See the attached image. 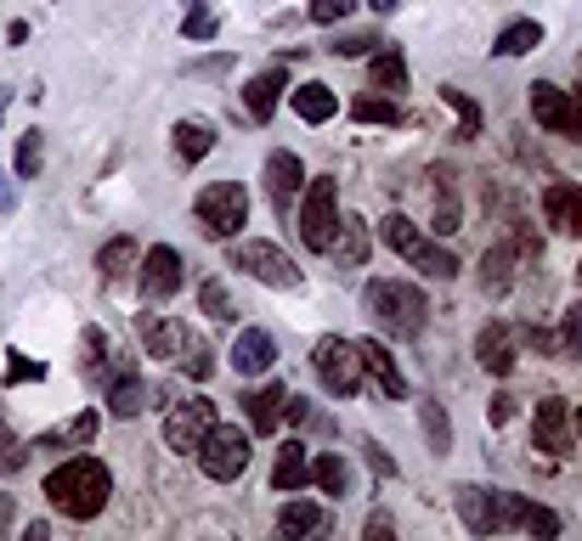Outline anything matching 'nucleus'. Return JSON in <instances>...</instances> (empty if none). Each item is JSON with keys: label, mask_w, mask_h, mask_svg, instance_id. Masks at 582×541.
I'll use <instances>...</instances> for the list:
<instances>
[{"label": "nucleus", "mask_w": 582, "mask_h": 541, "mask_svg": "<svg viewBox=\"0 0 582 541\" xmlns=\"http://www.w3.org/2000/svg\"><path fill=\"white\" fill-rule=\"evenodd\" d=\"M114 496V473L108 462L96 457H74V462H57L46 473V502L57 507L62 519H96Z\"/></svg>", "instance_id": "obj_1"}, {"label": "nucleus", "mask_w": 582, "mask_h": 541, "mask_svg": "<svg viewBox=\"0 0 582 541\" xmlns=\"http://www.w3.org/2000/svg\"><path fill=\"white\" fill-rule=\"evenodd\" d=\"M363 304H368V316L391 333V338H418V333H425V316H430L425 293H418L413 282H391V277L368 282Z\"/></svg>", "instance_id": "obj_2"}, {"label": "nucleus", "mask_w": 582, "mask_h": 541, "mask_svg": "<svg viewBox=\"0 0 582 541\" xmlns=\"http://www.w3.org/2000/svg\"><path fill=\"white\" fill-rule=\"evenodd\" d=\"M526 496H509L492 485H459V514L475 536H492V530H526Z\"/></svg>", "instance_id": "obj_3"}, {"label": "nucleus", "mask_w": 582, "mask_h": 541, "mask_svg": "<svg viewBox=\"0 0 582 541\" xmlns=\"http://www.w3.org/2000/svg\"><path fill=\"white\" fill-rule=\"evenodd\" d=\"M311 366H317V378H322V389L329 395H357L363 384H368V372H363V350H357V338H340V333H329V338H317V350H311Z\"/></svg>", "instance_id": "obj_4"}, {"label": "nucleus", "mask_w": 582, "mask_h": 541, "mask_svg": "<svg viewBox=\"0 0 582 541\" xmlns=\"http://www.w3.org/2000/svg\"><path fill=\"white\" fill-rule=\"evenodd\" d=\"M192 209H199V231L215 237V243H226V237H238V226L249 220V192L238 181H210Z\"/></svg>", "instance_id": "obj_5"}, {"label": "nucleus", "mask_w": 582, "mask_h": 541, "mask_svg": "<svg viewBox=\"0 0 582 541\" xmlns=\"http://www.w3.org/2000/svg\"><path fill=\"white\" fill-rule=\"evenodd\" d=\"M295 231H300V243L306 249H329L334 243V231H340V187L334 176H317L300 197V215H295Z\"/></svg>", "instance_id": "obj_6"}, {"label": "nucleus", "mask_w": 582, "mask_h": 541, "mask_svg": "<svg viewBox=\"0 0 582 541\" xmlns=\"http://www.w3.org/2000/svg\"><path fill=\"white\" fill-rule=\"evenodd\" d=\"M199 462H204V473H210L215 485L238 480V473L249 468V434H244V429H226V423H215V429L199 440Z\"/></svg>", "instance_id": "obj_7"}, {"label": "nucleus", "mask_w": 582, "mask_h": 541, "mask_svg": "<svg viewBox=\"0 0 582 541\" xmlns=\"http://www.w3.org/2000/svg\"><path fill=\"white\" fill-rule=\"evenodd\" d=\"M233 270H249L254 282H266V288H300V270H295V260H288L277 243H233Z\"/></svg>", "instance_id": "obj_8"}, {"label": "nucleus", "mask_w": 582, "mask_h": 541, "mask_svg": "<svg viewBox=\"0 0 582 541\" xmlns=\"http://www.w3.org/2000/svg\"><path fill=\"white\" fill-rule=\"evenodd\" d=\"M532 119H537L543 130L582 142V101H577L571 91H560V85H548V80L532 85Z\"/></svg>", "instance_id": "obj_9"}, {"label": "nucleus", "mask_w": 582, "mask_h": 541, "mask_svg": "<svg viewBox=\"0 0 582 541\" xmlns=\"http://www.w3.org/2000/svg\"><path fill=\"white\" fill-rule=\"evenodd\" d=\"M215 429V400L204 395H192L181 406H170V418H165V446L170 452H199V440Z\"/></svg>", "instance_id": "obj_10"}, {"label": "nucleus", "mask_w": 582, "mask_h": 541, "mask_svg": "<svg viewBox=\"0 0 582 541\" xmlns=\"http://www.w3.org/2000/svg\"><path fill=\"white\" fill-rule=\"evenodd\" d=\"M181 270H187V265H181V249H170V243L147 249V260H142V277H136V282H142V299H147V304H158V299H176V293H181V282H187Z\"/></svg>", "instance_id": "obj_11"}, {"label": "nucleus", "mask_w": 582, "mask_h": 541, "mask_svg": "<svg viewBox=\"0 0 582 541\" xmlns=\"http://www.w3.org/2000/svg\"><path fill=\"white\" fill-rule=\"evenodd\" d=\"M532 446H537V452H548V457H566V452H571V400H560V395L537 400Z\"/></svg>", "instance_id": "obj_12"}, {"label": "nucleus", "mask_w": 582, "mask_h": 541, "mask_svg": "<svg viewBox=\"0 0 582 541\" xmlns=\"http://www.w3.org/2000/svg\"><path fill=\"white\" fill-rule=\"evenodd\" d=\"M142 406H147V384H142V372L131 366V356L119 350V361L108 372V412L114 418H136Z\"/></svg>", "instance_id": "obj_13"}, {"label": "nucleus", "mask_w": 582, "mask_h": 541, "mask_svg": "<svg viewBox=\"0 0 582 541\" xmlns=\"http://www.w3.org/2000/svg\"><path fill=\"white\" fill-rule=\"evenodd\" d=\"M300 181H306V169H300L295 153H272V158H266V197H272L277 215H295Z\"/></svg>", "instance_id": "obj_14"}, {"label": "nucleus", "mask_w": 582, "mask_h": 541, "mask_svg": "<svg viewBox=\"0 0 582 541\" xmlns=\"http://www.w3.org/2000/svg\"><path fill=\"white\" fill-rule=\"evenodd\" d=\"M233 366L244 372V378H261V372L277 366V338L266 327H244L238 345H233Z\"/></svg>", "instance_id": "obj_15"}, {"label": "nucleus", "mask_w": 582, "mask_h": 541, "mask_svg": "<svg viewBox=\"0 0 582 541\" xmlns=\"http://www.w3.org/2000/svg\"><path fill=\"white\" fill-rule=\"evenodd\" d=\"M357 350H363V372H368V384H373L384 400H402V395H407V378L396 372L391 350H384L379 338H357Z\"/></svg>", "instance_id": "obj_16"}, {"label": "nucleus", "mask_w": 582, "mask_h": 541, "mask_svg": "<svg viewBox=\"0 0 582 541\" xmlns=\"http://www.w3.org/2000/svg\"><path fill=\"white\" fill-rule=\"evenodd\" d=\"M475 361L492 372V378H509L514 372V327L509 322H487L475 338Z\"/></svg>", "instance_id": "obj_17"}, {"label": "nucleus", "mask_w": 582, "mask_h": 541, "mask_svg": "<svg viewBox=\"0 0 582 541\" xmlns=\"http://www.w3.org/2000/svg\"><path fill=\"white\" fill-rule=\"evenodd\" d=\"M136 327H142V345H147L153 361H181V350H187V327H176L170 316H153V311H142Z\"/></svg>", "instance_id": "obj_18"}, {"label": "nucleus", "mask_w": 582, "mask_h": 541, "mask_svg": "<svg viewBox=\"0 0 582 541\" xmlns=\"http://www.w3.org/2000/svg\"><path fill=\"white\" fill-rule=\"evenodd\" d=\"M91 440H96V412H74L57 429H40L28 440V452H69V446H91Z\"/></svg>", "instance_id": "obj_19"}, {"label": "nucleus", "mask_w": 582, "mask_h": 541, "mask_svg": "<svg viewBox=\"0 0 582 541\" xmlns=\"http://www.w3.org/2000/svg\"><path fill=\"white\" fill-rule=\"evenodd\" d=\"M329 254H334L340 270H363L368 265V220L363 215H340V231H334Z\"/></svg>", "instance_id": "obj_20"}, {"label": "nucleus", "mask_w": 582, "mask_h": 541, "mask_svg": "<svg viewBox=\"0 0 582 541\" xmlns=\"http://www.w3.org/2000/svg\"><path fill=\"white\" fill-rule=\"evenodd\" d=\"M543 215H548V226L555 231H566V237H582V187H566V181H555L543 192Z\"/></svg>", "instance_id": "obj_21"}, {"label": "nucleus", "mask_w": 582, "mask_h": 541, "mask_svg": "<svg viewBox=\"0 0 582 541\" xmlns=\"http://www.w3.org/2000/svg\"><path fill=\"white\" fill-rule=\"evenodd\" d=\"M464 220V203H459V181H452V169H436V192H430V226L436 237H452Z\"/></svg>", "instance_id": "obj_22"}, {"label": "nucleus", "mask_w": 582, "mask_h": 541, "mask_svg": "<svg viewBox=\"0 0 582 541\" xmlns=\"http://www.w3.org/2000/svg\"><path fill=\"white\" fill-rule=\"evenodd\" d=\"M114 345H108V333L103 327H85L80 333V378L85 384H108V372H114Z\"/></svg>", "instance_id": "obj_23"}, {"label": "nucleus", "mask_w": 582, "mask_h": 541, "mask_svg": "<svg viewBox=\"0 0 582 541\" xmlns=\"http://www.w3.org/2000/svg\"><path fill=\"white\" fill-rule=\"evenodd\" d=\"M288 91V74H283V68H266V74L261 80H249L244 85V108H249V119L254 124H266L272 113H277V96Z\"/></svg>", "instance_id": "obj_24"}, {"label": "nucleus", "mask_w": 582, "mask_h": 541, "mask_svg": "<svg viewBox=\"0 0 582 541\" xmlns=\"http://www.w3.org/2000/svg\"><path fill=\"white\" fill-rule=\"evenodd\" d=\"M283 400H288V389L283 384H266V389H244V418L254 423V434H272L277 429V418H283Z\"/></svg>", "instance_id": "obj_25"}, {"label": "nucleus", "mask_w": 582, "mask_h": 541, "mask_svg": "<svg viewBox=\"0 0 582 541\" xmlns=\"http://www.w3.org/2000/svg\"><path fill=\"white\" fill-rule=\"evenodd\" d=\"M306 480H311V457H306L300 440H288V446L277 452V462H272V485L277 491H300Z\"/></svg>", "instance_id": "obj_26"}, {"label": "nucleus", "mask_w": 582, "mask_h": 541, "mask_svg": "<svg viewBox=\"0 0 582 541\" xmlns=\"http://www.w3.org/2000/svg\"><path fill=\"white\" fill-rule=\"evenodd\" d=\"M295 113H300L306 124H329V119L340 113V96H334L329 85H300V91H295Z\"/></svg>", "instance_id": "obj_27"}, {"label": "nucleus", "mask_w": 582, "mask_h": 541, "mask_svg": "<svg viewBox=\"0 0 582 541\" xmlns=\"http://www.w3.org/2000/svg\"><path fill=\"white\" fill-rule=\"evenodd\" d=\"M210 147H215V124H204V119H181L176 124V158L181 164H199Z\"/></svg>", "instance_id": "obj_28"}, {"label": "nucleus", "mask_w": 582, "mask_h": 541, "mask_svg": "<svg viewBox=\"0 0 582 541\" xmlns=\"http://www.w3.org/2000/svg\"><path fill=\"white\" fill-rule=\"evenodd\" d=\"M543 46V23L537 17H521V23H509L503 34H498V57H526V51H537Z\"/></svg>", "instance_id": "obj_29"}, {"label": "nucleus", "mask_w": 582, "mask_h": 541, "mask_svg": "<svg viewBox=\"0 0 582 541\" xmlns=\"http://www.w3.org/2000/svg\"><path fill=\"white\" fill-rule=\"evenodd\" d=\"M379 237H384V249L402 254V260H413V249L425 243V231H418L407 215H384V220H379Z\"/></svg>", "instance_id": "obj_30"}, {"label": "nucleus", "mask_w": 582, "mask_h": 541, "mask_svg": "<svg viewBox=\"0 0 582 541\" xmlns=\"http://www.w3.org/2000/svg\"><path fill=\"white\" fill-rule=\"evenodd\" d=\"M413 265L425 270V277H436V282H452V277H459V254L441 249V243H418V249H413Z\"/></svg>", "instance_id": "obj_31"}, {"label": "nucleus", "mask_w": 582, "mask_h": 541, "mask_svg": "<svg viewBox=\"0 0 582 541\" xmlns=\"http://www.w3.org/2000/svg\"><path fill=\"white\" fill-rule=\"evenodd\" d=\"M441 101H447L452 113H459V142H475V135H480V101L464 96L459 85H441Z\"/></svg>", "instance_id": "obj_32"}, {"label": "nucleus", "mask_w": 582, "mask_h": 541, "mask_svg": "<svg viewBox=\"0 0 582 541\" xmlns=\"http://www.w3.org/2000/svg\"><path fill=\"white\" fill-rule=\"evenodd\" d=\"M311 480L329 491V496H345V491H351V468H345V457L322 452V457H311Z\"/></svg>", "instance_id": "obj_33"}, {"label": "nucleus", "mask_w": 582, "mask_h": 541, "mask_svg": "<svg viewBox=\"0 0 582 541\" xmlns=\"http://www.w3.org/2000/svg\"><path fill=\"white\" fill-rule=\"evenodd\" d=\"M136 260V243L131 237H114V243H103V254H96V270H103V282H119L124 270H131Z\"/></svg>", "instance_id": "obj_34"}, {"label": "nucleus", "mask_w": 582, "mask_h": 541, "mask_svg": "<svg viewBox=\"0 0 582 541\" xmlns=\"http://www.w3.org/2000/svg\"><path fill=\"white\" fill-rule=\"evenodd\" d=\"M277 530H283V536H311V530H322V507H317V502H288L283 514H277Z\"/></svg>", "instance_id": "obj_35"}, {"label": "nucleus", "mask_w": 582, "mask_h": 541, "mask_svg": "<svg viewBox=\"0 0 582 541\" xmlns=\"http://www.w3.org/2000/svg\"><path fill=\"white\" fill-rule=\"evenodd\" d=\"M199 311H204L210 322H238V304H233V293H226L215 277H204V288H199Z\"/></svg>", "instance_id": "obj_36"}, {"label": "nucleus", "mask_w": 582, "mask_h": 541, "mask_svg": "<svg viewBox=\"0 0 582 541\" xmlns=\"http://www.w3.org/2000/svg\"><path fill=\"white\" fill-rule=\"evenodd\" d=\"M368 74H373L379 91H407V62H402V51H379Z\"/></svg>", "instance_id": "obj_37"}, {"label": "nucleus", "mask_w": 582, "mask_h": 541, "mask_svg": "<svg viewBox=\"0 0 582 541\" xmlns=\"http://www.w3.org/2000/svg\"><path fill=\"white\" fill-rule=\"evenodd\" d=\"M425 440H430L436 457L452 452V423H447V406L441 400H425Z\"/></svg>", "instance_id": "obj_38"}, {"label": "nucleus", "mask_w": 582, "mask_h": 541, "mask_svg": "<svg viewBox=\"0 0 582 541\" xmlns=\"http://www.w3.org/2000/svg\"><path fill=\"white\" fill-rule=\"evenodd\" d=\"M351 119H363V124H402V108H396V101H384V96H357V101H351Z\"/></svg>", "instance_id": "obj_39"}, {"label": "nucleus", "mask_w": 582, "mask_h": 541, "mask_svg": "<svg viewBox=\"0 0 582 541\" xmlns=\"http://www.w3.org/2000/svg\"><path fill=\"white\" fill-rule=\"evenodd\" d=\"M40 169H46V135H40V130H28L23 142H17V176H23V181H35Z\"/></svg>", "instance_id": "obj_40"}, {"label": "nucleus", "mask_w": 582, "mask_h": 541, "mask_svg": "<svg viewBox=\"0 0 582 541\" xmlns=\"http://www.w3.org/2000/svg\"><path fill=\"white\" fill-rule=\"evenodd\" d=\"M28 457H35V452H28V440H17V434H12V423L0 418V473H17Z\"/></svg>", "instance_id": "obj_41"}, {"label": "nucleus", "mask_w": 582, "mask_h": 541, "mask_svg": "<svg viewBox=\"0 0 582 541\" xmlns=\"http://www.w3.org/2000/svg\"><path fill=\"white\" fill-rule=\"evenodd\" d=\"M215 28H221V17L204 7V0H187V23H181L187 40H215Z\"/></svg>", "instance_id": "obj_42"}, {"label": "nucleus", "mask_w": 582, "mask_h": 541, "mask_svg": "<svg viewBox=\"0 0 582 541\" xmlns=\"http://www.w3.org/2000/svg\"><path fill=\"white\" fill-rule=\"evenodd\" d=\"M509 265H514V254L509 249H492L487 260H480V270H487V277H480V282H487V293H509Z\"/></svg>", "instance_id": "obj_43"}, {"label": "nucleus", "mask_w": 582, "mask_h": 541, "mask_svg": "<svg viewBox=\"0 0 582 541\" xmlns=\"http://www.w3.org/2000/svg\"><path fill=\"white\" fill-rule=\"evenodd\" d=\"M181 372H187V378H210V372H215V350L204 345V338H187V350H181Z\"/></svg>", "instance_id": "obj_44"}, {"label": "nucleus", "mask_w": 582, "mask_h": 541, "mask_svg": "<svg viewBox=\"0 0 582 541\" xmlns=\"http://www.w3.org/2000/svg\"><path fill=\"white\" fill-rule=\"evenodd\" d=\"M7 361H12V366H7V384H23V378L35 384V378H46V366H40V361H28L23 350H12Z\"/></svg>", "instance_id": "obj_45"}, {"label": "nucleus", "mask_w": 582, "mask_h": 541, "mask_svg": "<svg viewBox=\"0 0 582 541\" xmlns=\"http://www.w3.org/2000/svg\"><path fill=\"white\" fill-rule=\"evenodd\" d=\"M526 530H537V536H560V514H555V507H526Z\"/></svg>", "instance_id": "obj_46"}, {"label": "nucleus", "mask_w": 582, "mask_h": 541, "mask_svg": "<svg viewBox=\"0 0 582 541\" xmlns=\"http://www.w3.org/2000/svg\"><path fill=\"white\" fill-rule=\"evenodd\" d=\"M351 7L357 0H311V23H340V17H351Z\"/></svg>", "instance_id": "obj_47"}, {"label": "nucleus", "mask_w": 582, "mask_h": 541, "mask_svg": "<svg viewBox=\"0 0 582 541\" xmlns=\"http://www.w3.org/2000/svg\"><path fill=\"white\" fill-rule=\"evenodd\" d=\"M368 46H379V40H373V34H340V40H334L329 51H334V57H363Z\"/></svg>", "instance_id": "obj_48"}, {"label": "nucleus", "mask_w": 582, "mask_h": 541, "mask_svg": "<svg viewBox=\"0 0 582 541\" xmlns=\"http://www.w3.org/2000/svg\"><path fill=\"white\" fill-rule=\"evenodd\" d=\"M566 350L582 361V304H571V316H566Z\"/></svg>", "instance_id": "obj_49"}, {"label": "nucleus", "mask_w": 582, "mask_h": 541, "mask_svg": "<svg viewBox=\"0 0 582 541\" xmlns=\"http://www.w3.org/2000/svg\"><path fill=\"white\" fill-rule=\"evenodd\" d=\"M492 423H514V395H509V389L492 395Z\"/></svg>", "instance_id": "obj_50"}, {"label": "nucleus", "mask_w": 582, "mask_h": 541, "mask_svg": "<svg viewBox=\"0 0 582 541\" xmlns=\"http://www.w3.org/2000/svg\"><path fill=\"white\" fill-rule=\"evenodd\" d=\"M363 452H368V462H373L379 473H391V480H396V462H391V457H384L379 446H363Z\"/></svg>", "instance_id": "obj_51"}, {"label": "nucleus", "mask_w": 582, "mask_h": 541, "mask_svg": "<svg viewBox=\"0 0 582 541\" xmlns=\"http://www.w3.org/2000/svg\"><path fill=\"white\" fill-rule=\"evenodd\" d=\"M368 536H373V541H379V536H396V525L384 519V514H373V519H368Z\"/></svg>", "instance_id": "obj_52"}, {"label": "nucleus", "mask_w": 582, "mask_h": 541, "mask_svg": "<svg viewBox=\"0 0 582 541\" xmlns=\"http://www.w3.org/2000/svg\"><path fill=\"white\" fill-rule=\"evenodd\" d=\"M368 7H373V12H396V7H402V0H368Z\"/></svg>", "instance_id": "obj_53"}, {"label": "nucleus", "mask_w": 582, "mask_h": 541, "mask_svg": "<svg viewBox=\"0 0 582 541\" xmlns=\"http://www.w3.org/2000/svg\"><path fill=\"white\" fill-rule=\"evenodd\" d=\"M0 209H12V187H7V176H0Z\"/></svg>", "instance_id": "obj_54"}, {"label": "nucleus", "mask_w": 582, "mask_h": 541, "mask_svg": "<svg viewBox=\"0 0 582 541\" xmlns=\"http://www.w3.org/2000/svg\"><path fill=\"white\" fill-rule=\"evenodd\" d=\"M577 434H582V406H577Z\"/></svg>", "instance_id": "obj_55"}, {"label": "nucleus", "mask_w": 582, "mask_h": 541, "mask_svg": "<svg viewBox=\"0 0 582 541\" xmlns=\"http://www.w3.org/2000/svg\"><path fill=\"white\" fill-rule=\"evenodd\" d=\"M0 113H7V91H0Z\"/></svg>", "instance_id": "obj_56"}, {"label": "nucleus", "mask_w": 582, "mask_h": 541, "mask_svg": "<svg viewBox=\"0 0 582 541\" xmlns=\"http://www.w3.org/2000/svg\"><path fill=\"white\" fill-rule=\"evenodd\" d=\"M577 282H582V265H577Z\"/></svg>", "instance_id": "obj_57"}]
</instances>
